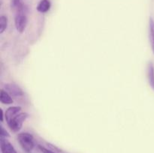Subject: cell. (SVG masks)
<instances>
[{"label": "cell", "instance_id": "1", "mask_svg": "<svg viewBox=\"0 0 154 153\" xmlns=\"http://www.w3.org/2000/svg\"><path fill=\"white\" fill-rule=\"evenodd\" d=\"M17 140L21 147L26 152H30L34 148L33 136L29 133H21L18 134Z\"/></svg>", "mask_w": 154, "mask_h": 153}, {"label": "cell", "instance_id": "2", "mask_svg": "<svg viewBox=\"0 0 154 153\" xmlns=\"http://www.w3.org/2000/svg\"><path fill=\"white\" fill-rule=\"evenodd\" d=\"M27 16L26 11L16 12L14 18V24L17 30L20 33H23L25 31L27 26Z\"/></svg>", "mask_w": 154, "mask_h": 153}, {"label": "cell", "instance_id": "3", "mask_svg": "<svg viewBox=\"0 0 154 153\" xmlns=\"http://www.w3.org/2000/svg\"><path fill=\"white\" fill-rule=\"evenodd\" d=\"M28 117V114L26 112H20L10 122L8 123V126L11 130L14 132H18L23 126V122Z\"/></svg>", "mask_w": 154, "mask_h": 153}, {"label": "cell", "instance_id": "4", "mask_svg": "<svg viewBox=\"0 0 154 153\" xmlns=\"http://www.w3.org/2000/svg\"><path fill=\"white\" fill-rule=\"evenodd\" d=\"M5 91L10 94V95L14 96V97H20L23 95V90L16 85L15 83H8L5 85Z\"/></svg>", "mask_w": 154, "mask_h": 153}, {"label": "cell", "instance_id": "5", "mask_svg": "<svg viewBox=\"0 0 154 153\" xmlns=\"http://www.w3.org/2000/svg\"><path fill=\"white\" fill-rule=\"evenodd\" d=\"M0 147L2 153H17L13 145L6 138H1Z\"/></svg>", "mask_w": 154, "mask_h": 153}, {"label": "cell", "instance_id": "6", "mask_svg": "<svg viewBox=\"0 0 154 153\" xmlns=\"http://www.w3.org/2000/svg\"><path fill=\"white\" fill-rule=\"evenodd\" d=\"M21 111V107L20 106H11L6 110L5 112V117L7 123L8 124L17 114H19Z\"/></svg>", "mask_w": 154, "mask_h": 153}, {"label": "cell", "instance_id": "7", "mask_svg": "<svg viewBox=\"0 0 154 153\" xmlns=\"http://www.w3.org/2000/svg\"><path fill=\"white\" fill-rule=\"evenodd\" d=\"M11 6L16 12L26 11V7L23 2V0H11Z\"/></svg>", "mask_w": 154, "mask_h": 153}, {"label": "cell", "instance_id": "8", "mask_svg": "<svg viewBox=\"0 0 154 153\" xmlns=\"http://www.w3.org/2000/svg\"><path fill=\"white\" fill-rule=\"evenodd\" d=\"M51 2L49 0H42L37 6V10L40 13H46L51 8Z\"/></svg>", "mask_w": 154, "mask_h": 153}, {"label": "cell", "instance_id": "9", "mask_svg": "<svg viewBox=\"0 0 154 153\" xmlns=\"http://www.w3.org/2000/svg\"><path fill=\"white\" fill-rule=\"evenodd\" d=\"M0 101L4 104H13V99L11 97L10 94L5 90L1 89L0 93Z\"/></svg>", "mask_w": 154, "mask_h": 153}, {"label": "cell", "instance_id": "10", "mask_svg": "<svg viewBox=\"0 0 154 153\" xmlns=\"http://www.w3.org/2000/svg\"><path fill=\"white\" fill-rule=\"evenodd\" d=\"M149 32H150V45L154 54V20L151 16L149 19Z\"/></svg>", "mask_w": 154, "mask_h": 153}, {"label": "cell", "instance_id": "11", "mask_svg": "<svg viewBox=\"0 0 154 153\" xmlns=\"http://www.w3.org/2000/svg\"><path fill=\"white\" fill-rule=\"evenodd\" d=\"M147 77L150 87L154 90V66L153 63L150 62L147 68Z\"/></svg>", "mask_w": 154, "mask_h": 153}, {"label": "cell", "instance_id": "12", "mask_svg": "<svg viewBox=\"0 0 154 153\" xmlns=\"http://www.w3.org/2000/svg\"><path fill=\"white\" fill-rule=\"evenodd\" d=\"M8 26V18L6 16H1L0 17V34H2L5 31Z\"/></svg>", "mask_w": 154, "mask_h": 153}, {"label": "cell", "instance_id": "13", "mask_svg": "<svg viewBox=\"0 0 154 153\" xmlns=\"http://www.w3.org/2000/svg\"><path fill=\"white\" fill-rule=\"evenodd\" d=\"M38 148L40 149V151L42 152V153H56V152H54L51 151V150L48 149V148H45V147L42 146H41V145L38 146Z\"/></svg>", "mask_w": 154, "mask_h": 153}, {"label": "cell", "instance_id": "14", "mask_svg": "<svg viewBox=\"0 0 154 153\" xmlns=\"http://www.w3.org/2000/svg\"><path fill=\"white\" fill-rule=\"evenodd\" d=\"M0 135H1V138H6L10 136L9 134L5 130V128L2 127V126H1V134Z\"/></svg>", "mask_w": 154, "mask_h": 153}, {"label": "cell", "instance_id": "15", "mask_svg": "<svg viewBox=\"0 0 154 153\" xmlns=\"http://www.w3.org/2000/svg\"><path fill=\"white\" fill-rule=\"evenodd\" d=\"M0 113H1V122H3V111H2V109H0Z\"/></svg>", "mask_w": 154, "mask_h": 153}]
</instances>
